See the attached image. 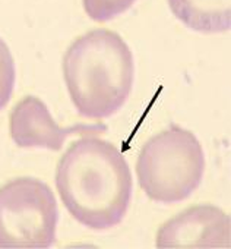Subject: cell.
<instances>
[{"mask_svg": "<svg viewBox=\"0 0 231 249\" xmlns=\"http://www.w3.org/2000/svg\"><path fill=\"white\" fill-rule=\"evenodd\" d=\"M56 186L70 215L92 230L122 223L133 192L129 164L110 141L86 135L69 145L56 169Z\"/></svg>", "mask_w": 231, "mask_h": 249, "instance_id": "1", "label": "cell"}, {"mask_svg": "<svg viewBox=\"0 0 231 249\" xmlns=\"http://www.w3.org/2000/svg\"><path fill=\"white\" fill-rule=\"evenodd\" d=\"M63 76L78 113L104 119L117 113L131 95L133 54L117 33L92 30L67 47Z\"/></svg>", "mask_w": 231, "mask_h": 249, "instance_id": "2", "label": "cell"}, {"mask_svg": "<svg viewBox=\"0 0 231 249\" xmlns=\"http://www.w3.org/2000/svg\"><path fill=\"white\" fill-rule=\"evenodd\" d=\"M205 173V154L196 135L177 124L151 137L136 161L142 191L152 201L177 204L189 198Z\"/></svg>", "mask_w": 231, "mask_h": 249, "instance_id": "3", "label": "cell"}, {"mask_svg": "<svg viewBox=\"0 0 231 249\" xmlns=\"http://www.w3.org/2000/svg\"><path fill=\"white\" fill-rule=\"evenodd\" d=\"M59 208L50 186L30 176L0 186V248L46 249L54 245Z\"/></svg>", "mask_w": 231, "mask_h": 249, "instance_id": "4", "label": "cell"}, {"mask_svg": "<svg viewBox=\"0 0 231 249\" xmlns=\"http://www.w3.org/2000/svg\"><path fill=\"white\" fill-rule=\"evenodd\" d=\"M230 215L211 204L186 208L157 231L160 249H214L230 248Z\"/></svg>", "mask_w": 231, "mask_h": 249, "instance_id": "5", "label": "cell"}, {"mask_svg": "<svg viewBox=\"0 0 231 249\" xmlns=\"http://www.w3.org/2000/svg\"><path fill=\"white\" fill-rule=\"evenodd\" d=\"M12 141L21 148H47L59 151L72 135H95L107 132L102 123H78L62 128L54 122L49 107L35 95L24 97L12 108L9 117Z\"/></svg>", "mask_w": 231, "mask_h": 249, "instance_id": "6", "label": "cell"}, {"mask_svg": "<svg viewBox=\"0 0 231 249\" xmlns=\"http://www.w3.org/2000/svg\"><path fill=\"white\" fill-rule=\"evenodd\" d=\"M173 15L189 30L202 34L231 28V0H167Z\"/></svg>", "mask_w": 231, "mask_h": 249, "instance_id": "7", "label": "cell"}, {"mask_svg": "<svg viewBox=\"0 0 231 249\" xmlns=\"http://www.w3.org/2000/svg\"><path fill=\"white\" fill-rule=\"evenodd\" d=\"M16 81V68L14 56L5 43L0 38V110H3L11 101Z\"/></svg>", "mask_w": 231, "mask_h": 249, "instance_id": "8", "label": "cell"}, {"mask_svg": "<svg viewBox=\"0 0 231 249\" xmlns=\"http://www.w3.org/2000/svg\"><path fill=\"white\" fill-rule=\"evenodd\" d=\"M136 0H82L86 15L95 22H107L126 12Z\"/></svg>", "mask_w": 231, "mask_h": 249, "instance_id": "9", "label": "cell"}]
</instances>
